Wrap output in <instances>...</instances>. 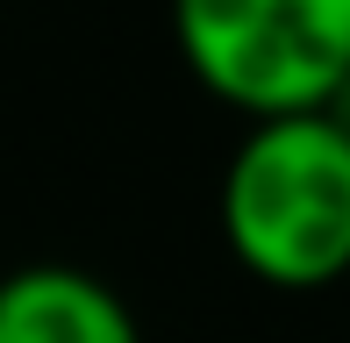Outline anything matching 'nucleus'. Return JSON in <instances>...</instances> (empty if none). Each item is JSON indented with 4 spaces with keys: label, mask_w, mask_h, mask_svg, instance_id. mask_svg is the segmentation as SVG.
<instances>
[{
    "label": "nucleus",
    "mask_w": 350,
    "mask_h": 343,
    "mask_svg": "<svg viewBox=\"0 0 350 343\" xmlns=\"http://www.w3.org/2000/svg\"><path fill=\"white\" fill-rule=\"evenodd\" d=\"M322 115L336 122V129H343V143H350V79H343L336 93H329V107H322Z\"/></svg>",
    "instance_id": "4"
},
{
    "label": "nucleus",
    "mask_w": 350,
    "mask_h": 343,
    "mask_svg": "<svg viewBox=\"0 0 350 343\" xmlns=\"http://www.w3.org/2000/svg\"><path fill=\"white\" fill-rule=\"evenodd\" d=\"M0 343H143V329L86 264H14L0 279Z\"/></svg>",
    "instance_id": "3"
},
{
    "label": "nucleus",
    "mask_w": 350,
    "mask_h": 343,
    "mask_svg": "<svg viewBox=\"0 0 350 343\" xmlns=\"http://www.w3.org/2000/svg\"><path fill=\"white\" fill-rule=\"evenodd\" d=\"M221 236L279 293H322L350 272V143L329 115L250 122L221 165Z\"/></svg>",
    "instance_id": "1"
},
{
    "label": "nucleus",
    "mask_w": 350,
    "mask_h": 343,
    "mask_svg": "<svg viewBox=\"0 0 350 343\" xmlns=\"http://www.w3.org/2000/svg\"><path fill=\"white\" fill-rule=\"evenodd\" d=\"M193 79L236 115H322L350 79V0H172Z\"/></svg>",
    "instance_id": "2"
}]
</instances>
